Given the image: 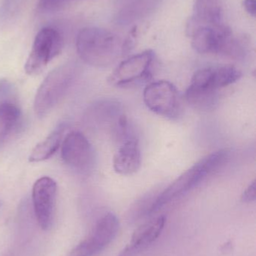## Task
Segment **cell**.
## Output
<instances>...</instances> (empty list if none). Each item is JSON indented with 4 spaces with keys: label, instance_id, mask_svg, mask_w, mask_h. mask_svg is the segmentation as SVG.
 <instances>
[{
    "label": "cell",
    "instance_id": "obj_7",
    "mask_svg": "<svg viewBox=\"0 0 256 256\" xmlns=\"http://www.w3.org/2000/svg\"><path fill=\"white\" fill-rule=\"evenodd\" d=\"M120 228L118 218L108 213L100 218L88 236L75 246L69 256H95L115 238Z\"/></svg>",
    "mask_w": 256,
    "mask_h": 256
},
{
    "label": "cell",
    "instance_id": "obj_16",
    "mask_svg": "<svg viewBox=\"0 0 256 256\" xmlns=\"http://www.w3.org/2000/svg\"><path fill=\"white\" fill-rule=\"evenodd\" d=\"M67 126L62 123L58 127L34 148L29 156V161L31 162H39L46 160L53 156L60 147L63 142V136Z\"/></svg>",
    "mask_w": 256,
    "mask_h": 256
},
{
    "label": "cell",
    "instance_id": "obj_23",
    "mask_svg": "<svg viewBox=\"0 0 256 256\" xmlns=\"http://www.w3.org/2000/svg\"><path fill=\"white\" fill-rule=\"evenodd\" d=\"M12 86L6 80H0V98L7 94L11 91Z\"/></svg>",
    "mask_w": 256,
    "mask_h": 256
},
{
    "label": "cell",
    "instance_id": "obj_13",
    "mask_svg": "<svg viewBox=\"0 0 256 256\" xmlns=\"http://www.w3.org/2000/svg\"><path fill=\"white\" fill-rule=\"evenodd\" d=\"M166 222V218L159 216L138 227L132 234L131 242L117 256H136L148 248L160 236Z\"/></svg>",
    "mask_w": 256,
    "mask_h": 256
},
{
    "label": "cell",
    "instance_id": "obj_11",
    "mask_svg": "<svg viewBox=\"0 0 256 256\" xmlns=\"http://www.w3.org/2000/svg\"><path fill=\"white\" fill-rule=\"evenodd\" d=\"M242 73L233 66L205 68L195 72L191 80V86L218 91L238 81Z\"/></svg>",
    "mask_w": 256,
    "mask_h": 256
},
{
    "label": "cell",
    "instance_id": "obj_19",
    "mask_svg": "<svg viewBox=\"0 0 256 256\" xmlns=\"http://www.w3.org/2000/svg\"><path fill=\"white\" fill-rule=\"evenodd\" d=\"M153 0H138L131 6L130 8L127 9L124 14L120 16V20L123 22H129L138 19L144 13L147 12L149 8L153 6Z\"/></svg>",
    "mask_w": 256,
    "mask_h": 256
},
{
    "label": "cell",
    "instance_id": "obj_6",
    "mask_svg": "<svg viewBox=\"0 0 256 256\" xmlns=\"http://www.w3.org/2000/svg\"><path fill=\"white\" fill-rule=\"evenodd\" d=\"M63 40L55 28L46 27L39 32L35 38L31 52L24 69L29 75L40 74L48 63L58 56L63 48Z\"/></svg>",
    "mask_w": 256,
    "mask_h": 256
},
{
    "label": "cell",
    "instance_id": "obj_4",
    "mask_svg": "<svg viewBox=\"0 0 256 256\" xmlns=\"http://www.w3.org/2000/svg\"><path fill=\"white\" fill-rule=\"evenodd\" d=\"M143 98L147 108L161 116L174 120L181 114V97L175 86L169 81L149 84L144 88Z\"/></svg>",
    "mask_w": 256,
    "mask_h": 256
},
{
    "label": "cell",
    "instance_id": "obj_9",
    "mask_svg": "<svg viewBox=\"0 0 256 256\" xmlns=\"http://www.w3.org/2000/svg\"><path fill=\"white\" fill-rule=\"evenodd\" d=\"M154 52L147 50L122 62L108 78L111 85L117 87L129 86L150 78V68Z\"/></svg>",
    "mask_w": 256,
    "mask_h": 256
},
{
    "label": "cell",
    "instance_id": "obj_14",
    "mask_svg": "<svg viewBox=\"0 0 256 256\" xmlns=\"http://www.w3.org/2000/svg\"><path fill=\"white\" fill-rule=\"evenodd\" d=\"M141 166V152L138 138H131L120 144L113 159L114 171L122 176H130Z\"/></svg>",
    "mask_w": 256,
    "mask_h": 256
},
{
    "label": "cell",
    "instance_id": "obj_21",
    "mask_svg": "<svg viewBox=\"0 0 256 256\" xmlns=\"http://www.w3.org/2000/svg\"><path fill=\"white\" fill-rule=\"evenodd\" d=\"M256 198L255 182L253 180L248 188L245 190L241 196V201L245 203H250L255 202Z\"/></svg>",
    "mask_w": 256,
    "mask_h": 256
},
{
    "label": "cell",
    "instance_id": "obj_15",
    "mask_svg": "<svg viewBox=\"0 0 256 256\" xmlns=\"http://www.w3.org/2000/svg\"><path fill=\"white\" fill-rule=\"evenodd\" d=\"M220 0H197L194 6L192 26L219 25L222 22Z\"/></svg>",
    "mask_w": 256,
    "mask_h": 256
},
{
    "label": "cell",
    "instance_id": "obj_3",
    "mask_svg": "<svg viewBox=\"0 0 256 256\" xmlns=\"http://www.w3.org/2000/svg\"><path fill=\"white\" fill-rule=\"evenodd\" d=\"M78 74L75 62H66L54 68L44 80L34 100V110L39 117L48 115L67 94Z\"/></svg>",
    "mask_w": 256,
    "mask_h": 256
},
{
    "label": "cell",
    "instance_id": "obj_12",
    "mask_svg": "<svg viewBox=\"0 0 256 256\" xmlns=\"http://www.w3.org/2000/svg\"><path fill=\"white\" fill-rule=\"evenodd\" d=\"M124 115L119 102L102 100L90 106L86 112L85 120L86 122L91 127L108 128L111 132Z\"/></svg>",
    "mask_w": 256,
    "mask_h": 256
},
{
    "label": "cell",
    "instance_id": "obj_20",
    "mask_svg": "<svg viewBox=\"0 0 256 256\" xmlns=\"http://www.w3.org/2000/svg\"><path fill=\"white\" fill-rule=\"evenodd\" d=\"M72 0H39V9L43 12L60 10Z\"/></svg>",
    "mask_w": 256,
    "mask_h": 256
},
{
    "label": "cell",
    "instance_id": "obj_10",
    "mask_svg": "<svg viewBox=\"0 0 256 256\" xmlns=\"http://www.w3.org/2000/svg\"><path fill=\"white\" fill-rule=\"evenodd\" d=\"M57 194V183L51 178H41L33 185V208L36 220L43 230H48L52 225Z\"/></svg>",
    "mask_w": 256,
    "mask_h": 256
},
{
    "label": "cell",
    "instance_id": "obj_2",
    "mask_svg": "<svg viewBox=\"0 0 256 256\" xmlns=\"http://www.w3.org/2000/svg\"><path fill=\"white\" fill-rule=\"evenodd\" d=\"M228 155V150H219L194 164L153 200L150 214L156 213L164 206L196 188L225 162Z\"/></svg>",
    "mask_w": 256,
    "mask_h": 256
},
{
    "label": "cell",
    "instance_id": "obj_8",
    "mask_svg": "<svg viewBox=\"0 0 256 256\" xmlns=\"http://www.w3.org/2000/svg\"><path fill=\"white\" fill-rule=\"evenodd\" d=\"M62 159L75 171L83 174L90 172L96 162V155L87 137L78 131L70 132L63 140Z\"/></svg>",
    "mask_w": 256,
    "mask_h": 256
},
{
    "label": "cell",
    "instance_id": "obj_18",
    "mask_svg": "<svg viewBox=\"0 0 256 256\" xmlns=\"http://www.w3.org/2000/svg\"><path fill=\"white\" fill-rule=\"evenodd\" d=\"M20 118L21 110L16 104L9 102L0 104V148L18 126Z\"/></svg>",
    "mask_w": 256,
    "mask_h": 256
},
{
    "label": "cell",
    "instance_id": "obj_17",
    "mask_svg": "<svg viewBox=\"0 0 256 256\" xmlns=\"http://www.w3.org/2000/svg\"><path fill=\"white\" fill-rule=\"evenodd\" d=\"M185 96L191 106L202 112L213 110L219 103V92L198 88L191 85L188 87Z\"/></svg>",
    "mask_w": 256,
    "mask_h": 256
},
{
    "label": "cell",
    "instance_id": "obj_22",
    "mask_svg": "<svg viewBox=\"0 0 256 256\" xmlns=\"http://www.w3.org/2000/svg\"><path fill=\"white\" fill-rule=\"evenodd\" d=\"M255 0H243V6L248 14L255 16L256 13Z\"/></svg>",
    "mask_w": 256,
    "mask_h": 256
},
{
    "label": "cell",
    "instance_id": "obj_5",
    "mask_svg": "<svg viewBox=\"0 0 256 256\" xmlns=\"http://www.w3.org/2000/svg\"><path fill=\"white\" fill-rule=\"evenodd\" d=\"M192 30V46L199 54H219L229 56L235 39L230 28L219 25H195Z\"/></svg>",
    "mask_w": 256,
    "mask_h": 256
},
{
    "label": "cell",
    "instance_id": "obj_1",
    "mask_svg": "<svg viewBox=\"0 0 256 256\" xmlns=\"http://www.w3.org/2000/svg\"><path fill=\"white\" fill-rule=\"evenodd\" d=\"M77 51L81 60L93 67L106 68L129 52L126 40L104 28L89 27L78 33Z\"/></svg>",
    "mask_w": 256,
    "mask_h": 256
}]
</instances>
